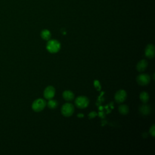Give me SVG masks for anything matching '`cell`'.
Listing matches in <instances>:
<instances>
[{"mask_svg": "<svg viewBox=\"0 0 155 155\" xmlns=\"http://www.w3.org/2000/svg\"><path fill=\"white\" fill-rule=\"evenodd\" d=\"M127 94L124 90H120L116 92L114 95V99L117 103H123L127 99Z\"/></svg>", "mask_w": 155, "mask_h": 155, "instance_id": "8992f818", "label": "cell"}, {"mask_svg": "<svg viewBox=\"0 0 155 155\" xmlns=\"http://www.w3.org/2000/svg\"><path fill=\"white\" fill-rule=\"evenodd\" d=\"M74 111V106L71 103H65L61 107V113L65 117H70L73 114Z\"/></svg>", "mask_w": 155, "mask_h": 155, "instance_id": "277c9868", "label": "cell"}, {"mask_svg": "<svg viewBox=\"0 0 155 155\" xmlns=\"http://www.w3.org/2000/svg\"><path fill=\"white\" fill-rule=\"evenodd\" d=\"M77 116L78 118H83L84 117V114H82V113H80V114H78L77 115Z\"/></svg>", "mask_w": 155, "mask_h": 155, "instance_id": "d6986e66", "label": "cell"}, {"mask_svg": "<svg viewBox=\"0 0 155 155\" xmlns=\"http://www.w3.org/2000/svg\"><path fill=\"white\" fill-rule=\"evenodd\" d=\"M150 76L145 73H141L136 78V81L140 86H144L148 85L150 82Z\"/></svg>", "mask_w": 155, "mask_h": 155, "instance_id": "5b68a950", "label": "cell"}, {"mask_svg": "<svg viewBox=\"0 0 155 155\" xmlns=\"http://www.w3.org/2000/svg\"><path fill=\"white\" fill-rule=\"evenodd\" d=\"M97 115V113L95 112V111H92L89 113V119H92V118H94L95 116H96Z\"/></svg>", "mask_w": 155, "mask_h": 155, "instance_id": "ac0fdd59", "label": "cell"}, {"mask_svg": "<svg viewBox=\"0 0 155 155\" xmlns=\"http://www.w3.org/2000/svg\"><path fill=\"white\" fill-rule=\"evenodd\" d=\"M58 105V102L55 99H49L48 103H47V106L50 109H55L56 108H57Z\"/></svg>", "mask_w": 155, "mask_h": 155, "instance_id": "9a60e30c", "label": "cell"}, {"mask_svg": "<svg viewBox=\"0 0 155 155\" xmlns=\"http://www.w3.org/2000/svg\"><path fill=\"white\" fill-rule=\"evenodd\" d=\"M55 95V89L51 86L47 87L44 91V96L46 99L49 100L52 99Z\"/></svg>", "mask_w": 155, "mask_h": 155, "instance_id": "52a82bcc", "label": "cell"}, {"mask_svg": "<svg viewBox=\"0 0 155 155\" xmlns=\"http://www.w3.org/2000/svg\"><path fill=\"white\" fill-rule=\"evenodd\" d=\"M46 101L41 98L37 99L32 104V108L33 111L36 112L41 111L46 106Z\"/></svg>", "mask_w": 155, "mask_h": 155, "instance_id": "7a4b0ae2", "label": "cell"}, {"mask_svg": "<svg viewBox=\"0 0 155 155\" xmlns=\"http://www.w3.org/2000/svg\"><path fill=\"white\" fill-rule=\"evenodd\" d=\"M145 55L149 59H152L155 55V48L154 45L149 44L147 46L145 49Z\"/></svg>", "mask_w": 155, "mask_h": 155, "instance_id": "ba28073f", "label": "cell"}, {"mask_svg": "<svg viewBox=\"0 0 155 155\" xmlns=\"http://www.w3.org/2000/svg\"><path fill=\"white\" fill-rule=\"evenodd\" d=\"M74 104L78 108L84 109L88 107L89 104V99L86 96H80L75 99Z\"/></svg>", "mask_w": 155, "mask_h": 155, "instance_id": "3957f363", "label": "cell"}, {"mask_svg": "<svg viewBox=\"0 0 155 155\" xmlns=\"http://www.w3.org/2000/svg\"><path fill=\"white\" fill-rule=\"evenodd\" d=\"M148 66V62L145 59H142L139 61L136 65V70L139 72L145 71Z\"/></svg>", "mask_w": 155, "mask_h": 155, "instance_id": "9c48e42d", "label": "cell"}, {"mask_svg": "<svg viewBox=\"0 0 155 155\" xmlns=\"http://www.w3.org/2000/svg\"><path fill=\"white\" fill-rule=\"evenodd\" d=\"M51 36L52 35L50 32L47 29H44L41 32V36L44 40L49 41L51 38Z\"/></svg>", "mask_w": 155, "mask_h": 155, "instance_id": "7c38bea8", "label": "cell"}, {"mask_svg": "<svg viewBox=\"0 0 155 155\" xmlns=\"http://www.w3.org/2000/svg\"><path fill=\"white\" fill-rule=\"evenodd\" d=\"M150 135L153 137H154V135H155V126H154V124L150 129Z\"/></svg>", "mask_w": 155, "mask_h": 155, "instance_id": "2e32d148", "label": "cell"}, {"mask_svg": "<svg viewBox=\"0 0 155 155\" xmlns=\"http://www.w3.org/2000/svg\"><path fill=\"white\" fill-rule=\"evenodd\" d=\"M61 46L60 43L55 40H49L46 45L47 50L51 53L58 52L61 49Z\"/></svg>", "mask_w": 155, "mask_h": 155, "instance_id": "6da1fadb", "label": "cell"}, {"mask_svg": "<svg viewBox=\"0 0 155 155\" xmlns=\"http://www.w3.org/2000/svg\"><path fill=\"white\" fill-rule=\"evenodd\" d=\"M94 86H95V87H96V89L98 91H99V90H101V85H100V83H99V82L98 81L95 80V81H94Z\"/></svg>", "mask_w": 155, "mask_h": 155, "instance_id": "e0dca14e", "label": "cell"}, {"mask_svg": "<svg viewBox=\"0 0 155 155\" xmlns=\"http://www.w3.org/2000/svg\"><path fill=\"white\" fill-rule=\"evenodd\" d=\"M139 112L142 115H144V116L149 114L151 113V111L150 106L147 105V104H144V105H141L139 107Z\"/></svg>", "mask_w": 155, "mask_h": 155, "instance_id": "30bf717a", "label": "cell"}, {"mask_svg": "<svg viewBox=\"0 0 155 155\" xmlns=\"http://www.w3.org/2000/svg\"><path fill=\"white\" fill-rule=\"evenodd\" d=\"M118 111L121 114L126 115L129 112V108L127 105L123 104V105H121L119 106Z\"/></svg>", "mask_w": 155, "mask_h": 155, "instance_id": "4fadbf2b", "label": "cell"}, {"mask_svg": "<svg viewBox=\"0 0 155 155\" xmlns=\"http://www.w3.org/2000/svg\"><path fill=\"white\" fill-rule=\"evenodd\" d=\"M149 95L147 92H142L140 93V95H139V98L141 99V101L144 103V104H146L148 100H149Z\"/></svg>", "mask_w": 155, "mask_h": 155, "instance_id": "5bb4252c", "label": "cell"}, {"mask_svg": "<svg viewBox=\"0 0 155 155\" xmlns=\"http://www.w3.org/2000/svg\"><path fill=\"white\" fill-rule=\"evenodd\" d=\"M63 98L67 101H71L74 98V95L73 92L70 90H65L62 93Z\"/></svg>", "mask_w": 155, "mask_h": 155, "instance_id": "8fae6325", "label": "cell"}]
</instances>
